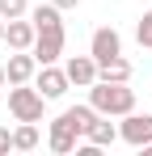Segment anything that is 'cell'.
Returning <instances> with one entry per match:
<instances>
[{"instance_id":"6da1fadb","label":"cell","mask_w":152,"mask_h":156,"mask_svg":"<svg viewBox=\"0 0 152 156\" xmlns=\"http://www.w3.org/2000/svg\"><path fill=\"white\" fill-rule=\"evenodd\" d=\"M89 105L97 114H110V118H123L135 110V89H127L123 80H93L89 84Z\"/></svg>"},{"instance_id":"7a4b0ae2","label":"cell","mask_w":152,"mask_h":156,"mask_svg":"<svg viewBox=\"0 0 152 156\" xmlns=\"http://www.w3.org/2000/svg\"><path fill=\"white\" fill-rule=\"evenodd\" d=\"M42 110H47V97L30 84H9V114L17 122H42Z\"/></svg>"},{"instance_id":"3957f363","label":"cell","mask_w":152,"mask_h":156,"mask_svg":"<svg viewBox=\"0 0 152 156\" xmlns=\"http://www.w3.org/2000/svg\"><path fill=\"white\" fill-rule=\"evenodd\" d=\"M118 139L131 144V148H144L152 144V114H123V122H118Z\"/></svg>"},{"instance_id":"277c9868","label":"cell","mask_w":152,"mask_h":156,"mask_svg":"<svg viewBox=\"0 0 152 156\" xmlns=\"http://www.w3.org/2000/svg\"><path fill=\"white\" fill-rule=\"evenodd\" d=\"M47 144H51V152H76V144H80V131H76V122L68 118V114H59L55 122H51V135H47Z\"/></svg>"},{"instance_id":"5b68a950","label":"cell","mask_w":152,"mask_h":156,"mask_svg":"<svg viewBox=\"0 0 152 156\" xmlns=\"http://www.w3.org/2000/svg\"><path fill=\"white\" fill-rule=\"evenodd\" d=\"M89 55H93L97 63L114 59V55H123V38H118V30H114V26L93 30V38H89Z\"/></svg>"},{"instance_id":"8992f818","label":"cell","mask_w":152,"mask_h":156,"mask_svg":"<svg viewBox=\"0 0 152 156\" xmlns=\"http://www.w3.org/2000/svg\"><path fill=\"white\" fill-rule=\"evenodd\" d=\"M30 51H34V59H38V68H42V63H55V59L63 55V30H38Z\"/></svg>"},{"instance_id":"52a82bcc","label":"cell","mask_w":152,"mask_h":156,"mask_svg":"<svg viewBox=\"0 0 152 156\" xmlns=\"http://www.w3.org/2000/svg\"><path fill=\"white\" fill-rule=\"evenodd\" d=\"M34 76H38V59H34V51L9 55V63H4V80H9V84H30Z\"/></svg>"},{"instance_id":"ba28073f","label":"cell","mask_w":152,"mask_h":156,"mask_svg":"<svg viewBox=\"0 0 152 156\" xmlns=\"http://www.w3.org/2000/svg\"><path fill=\"white\" fill-rule=\"evenodd\" d=\"M47 101H55V97H63L68 93V72L63 68H55V63H42L38 68V84H34Z\"/></svg>"},{"instance_id":"9c48e42d","label":"cell","mask_w":152,"mask_h":156,"mask_svg":"<svg viewBox=\"0 0 152 156\" xmlns=\"http://www.w3.org/2000/svg\"><path fill=\"white\" fill-rule=\"evenodd\" d=\"M63 72H68V84L89 89V84L97 80V59H93V55H72V59L63 63Z\"/></svg>"},{"instance_id":"30bf717a","label":"cell","mask_w":152,"mask_h":156,"mask_svg":"<svg viewBox=\"0 0 152 156\" xmlns=\"http://www.w3.org/2000/svg\"><path fill=\"white\" fill-rule=\"evenodd\" d=\"M34 21H21V17H13V21H4V42L13 47V51H30L34 47Z\"/></svg>"},{"instance_id":"8fae6325","label":"cell","mask_w":152,"mask_h":156,"mask_svg":"<svg viewBox=\"0 0 152 156\" xmlns=\"http://www.w3.org/2000/svg\"><path fill=\"white\" fill-rule=\"evenodd\" d=\"M118 139V127L110 122V114H97L89 127H85V144H93V148H110Z\"/></svg>"},{"instance_id":"7c38bea8","label":"cell","mask_w":152,"mask_h":156,"mask_svg":"<svg viewBox=\"0 0 152 156\" xmlns=\"http://www.w3.org/2000/svg\"><path fill=\"white\" fill-rule=\"evenodd\" d=\"M59 13L63 9H55V4H38V9H30V21H34V30H63V21H59Z\"/></svg>"},{"instance_id":"4fadbf2b","label":"cell","mask_w":152,"mask_h":156,"mask_svg":"<svg viewBox=\"0 0 152 156\" xmlns=\"http://www.w3.org/2000/svg\"><path fill=\"white\" fill-rule=\"evenodd\" d=\"M97 80H131V63H127L123 55H114V59H106V63H97Z\"/></svg>"},{"instance_id":"5bb4252c","label":"cell","mask_w":152,"mask_h":156,"mask_svg":"<svg viewBox=\"0 0 152 156\" xmlns=\"http://www.w3.org/2000/svg\"><path fill=\"white\" fill-rule=\"evenodd\" d=\"M38 148V122H21L13 131V152H34Z\"/></svg>"},{"instance_id":"9a60e30c","label":"cell","mask_w":152,"mask_h":156,"mask_svg":"<svg viewBox=\"0 0 152 156\" xmlns=\"http://www.w3.org/2000/svg\"><path fill=\"white\" fill-rule=\"evenodd\" d=\"M0 17L13 21V17H30V4L25 0H0Z\"/></svg>"},{"instance_id":"2e32d148","label":"cell","mask_w":152,"mask_h":156,"mask_svg":"<svg viewBox=\"0 0 152 156\" xmlns=\"http://www.w3.org/2000/svg\"><path fill=\"white\" fill-rule=\"evenodd\" d=\"M135 42H139V47H148V51H152V9L144 13V17H139V26H135Z\"/></svg>"},{"instance_id":"e0dca14e","label":"cell","mask_w":152,"mask_h":156,"mask_svg":"<svg viewBox=\"0 0 152 156\" xmlns=\"http://www.w3.org/2000/svg\"><path fill=\"white\" fill-rule=\"evenodd\" d=\"M13 148V135H9V127H0V152H9Z\"/></svg>"},{"instance_id":"ac0fdd59","label":"cell","mask_w":152,"mask_h":156,"mask_svg":"<svg viewBox=\"0 0 152 156\" xmlns=\"http://www.w3.org/2000/svg\"><path fill=\"white\" fill-rule=\"evenodd\" d=\"M51 4H55V9H76L80 0H51Z\"/></svg>"},{"instance_id":"d6986e66","label":"cell","mask_w":152,"mask_h":156,"mask_svg":"<svg viewBox=\"0 0 152 156\" xmlns=\"http://www.w3.org/2000/svg\"><path fill=\"white\" fill-rule=\"evenodd\" d=\"M4 84H9V80H4V63H0V89H4Z\"/></svg>"},{"instance_id":"ffe728a7","label":"cell","mask_w":152,"mask_h":156,"mask_svg":"<svg viewBox=\"0 0 152 156\" xmlns=\"http://www.w3.org/2000/svg\"><path fill=\"white\" fill-rule=\"evenodd\" d=\"M0 42H4V17H0Z\"/></svg>"}]
</instances>
